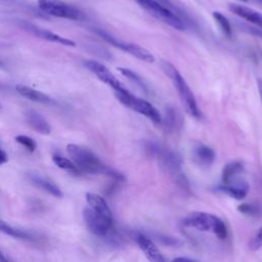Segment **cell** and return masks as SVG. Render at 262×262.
Segmentation results:
<instances>
[{
  "label": "cell",
  "mask_w": 262,
  "mask_h": 262,
  "mask_svg": "<svg viewBox=\"0 0 262 262\" xmlns=\"http://www.w3.org/2000/svg\"><path fill=\"white\" fill-rule=\"evenodd\" d=\"M192 156L194 161L204 167H208L212 165L215 160V152L214 150L204 144V143H196L192 148Z\"/></svg>",
  "instance_id": "16"
},
{
  "label": "cell",
  "mask_w": 262,
  "mask_h": 262,
  "mask_svg": "<svg viewBox=\"0 0 262 262\" xmlns=\"http://www.w3.org/2000/svg\"><path fill=\"white\" fill-rule=\"evenodd\" d=\"M229 9L243 19H246L250 24L261 28L262 27V14L253 8H250L241 4H230Z\"/></svg>",
  "instance_id": "13"
},
{
  "label": "cell",
  "mask_w": 262,
  "mask_h": 262,
  "mask_svg": "<svg viewBox=\"0 0 262 262\" xmlns=\"http://www.w3.org/2000/svg\"><path fill=\"white\" fill-rule=\"evenodd\" d=\"M93 31L100 38H102L105 42L110 43L111 45H113L117 48H120L121 50L131 54L132 56H134L142 61H145V62H154L155 61V56L147 49H145L137 44H134V43L120 41L101 29H94Z\"/></svg>",
  "instance_id": "7"
},
{
  "label": "cell",
  "mask_w": 262,
  "mask_h": 262,
  "mask_svg": "<svg viewBox=\"0 0 262 262\" xmlns=\"http://www.w3.org/2000/svg\"><path fill=\"white\" fill-rule=\"evenodd\" d=\"M171 262H194V261L186 257H177V258H174Z\"/></svg>",
  "instance_id": "30"
},
{
  "label": "cell",
  "mask_w": 262,
  "mask_h": 262,
  "mask_svg": "<svg viewBox=\"0 0 262 262\" xmlns=\"http://www.w3.org/2000/svg\"><path fill=\"white\" fill-rule=\"evenodd\" d=\"M68 154L72 162L79 169L80 172L88 174H104L116 180H124V176L115 169L105 166L99 158L89 148L70 143L67 146Z\"/></svg>",
  "instance_id": "1"
},
{
  "label": "cell",
  "mask_w": 262,
  "mask_h": 262,
  "mask_svg": "<svg viewBox=\"0 0 262 262\" xmlns=\"http://www.w3.org/2000/svg\"><path fill=\"white\" fill-rule=\"evenodd\" d=\"M30 180L38 187L42 188L43 190L49 192L50 194H52L55 198H61L62 196V192L61 190L49 179L37 174V173H30L29 175Z\"/></svg>",
  "instance_id": "19"
},
{
  "label": "cell",
  "mask_w": 262,
  "mask_h": 262,
  "mask_svg": "<svg viewBox=\"0 0 262 262\" xmlns=\"http://www.w3.org/2000/svg\"><path fill=\"white\" fill-rule=\"evenodd\" d=\"M86 202L89 205V208H91L93 211H95L96 213L113 219V215H112V211L108 207V205L106 204L105 200L93 192H87L86 193Z\"/></svg>",
  "instance_id": "18"
},
{
  "label": "cell",
  "mask_w": 262,
  "mask_h": 262,
  "mask_svg": "<svg viewBox=\"0 0 262 262\" xmlns=\"http://www.w3.org/2000/svg\"><path fill=\"white\" fill-rule=\"evenodd\" d=\"M0 1H7V0H0Z\"/></svg>",
  "instance_id": "34"
},
{
  "label": "cell",
  "mask_w": 262,
  "mask_h": 262,
  "mask_svg": "<svg viewBox=\"0 0 262 262\" xmlns=\"http://www.w3.org/2000/svg\"><path fill=\"white\" fill-rule=\"evenodd\" d=\"M15 90L18 92V94H20L23 97L35 101V102H40V103H54V100L48 96L47 94L36 90L30 86L27 85H21L18 84L15 87Z\"/></svg>",
  "instance_id": "17"
},
{
  "label": "cell",
  "mask_w": 262,
  "mask_h": 262,
  "mask_svg": "<svg viewBox=\"0 0 262 262\" xmlns=\"http://www.w3.org/2000/svg\"><path fill=\"white\" fill-rule=\"evenodd\" d=\"M52 161L53 163L59 167L60 169L62 170H66V171H69L70 173L74 174V175H79L81 174V172L79 171V169L75 166V164L72 162V160H69L64 157H61V156H58V155H54L52 157Z\"/></svg>",
  "instance_id": "23"
},
{
  "label": "cell",
  "mask_w": 262,
  "mask_h": 262,
  "mask_svg": "<svg viewBox=\"0 0 262 262\" xmlns=\"http://www.w3.org/2000/svg\"><path fill=\"white\" fill-rule=\"evenodd\" d=\"M239 1H248V0H239Z\"/></svg>",
  "instance_id": "33"
},
{
  "label": "cell",
  "mask_w": 262,
  "mask_h": 262,
  "mask_svg": "<svg viewBox=\"0 0 262 262\" xmlns=\"http://www.w3.org/2000/svg\"><path fill=\"white\" fill-rule=\"evenodd\" d=\"M15 24L20 29H23L24 31H26L29 34H31L35 37H38L40 39H44L46 41L61 44V45H64V46H71V47L76 46V43L74 41H72V40H70L66 37H62L60 35H57L53 32H50L46 29L40 28V27L30 23V21H27V20H24V19H15Z\"/></svg>",
  "instance_id": "10"
},
{
  "label": "cell",
  "mask_w": 262,
  "mask_h": 262,
  "mask_svg": "<svg viewBox=\"0 0 262 262\" xmlns=\"http://www.w3.org/2000/svg\"><path fill=\"white\" fill-rule=\"evenodd\" d=\"M244 166L238 161H233L226 164L222 171V184H227L235 179L243 173Z\"/></svg>",
  "instance_id": "20"
},
{
  "label": "cell",
  "mask_w": 262,
  "mask_h": 262,
  "mask_svg": "<svg viewBox=\"0 0 262 262\" xmlns=\"http://www.w3.org/2000/svg\"><path fill=\"white\" fill-rule=\"evenodd\" d=\"M38 6L44 13L55 17L72 20H80L85 18L83 11L62 0H38Z\"/></svg>",
  "instance_id": "6"
},
{
  "label": "cell",
  "mask_w": 262,
  "mask_h": 262,
  "mask_svg": "<svg viewBox=\"0 0 262 262\" xmlns=\"http://www.w3.org/2000/svg\"><path fill=\"white\" fill-rule=\"evenodd\" d=\"M147 150L150 152L154 157H156L161 166L167 171L170 175V177L182 188L188 189V182L182 173L181 167H180V161L178 157L171 150L162 147L161 145L150 142L147 145Z\"/></svg>",
  "instance_id": "3"
},
{
  "label": "cell",
  "mask_w": 262,
  "mask_h": 262,
  "mask_svg": "<svg viewBox=\"0 0 262 262\" xmlns=\"http://www.w3.org/2000/svg\"><path fill=\"white\" fill-rule=\"evenodd\" d=\"M218 189L235 200H243L248 194L249 184L244 179L237 178L227 184H221Z\"/></svg>",
  "instance_id": "14"
},
{
  "label": "cell",
  "mask_w": 262,
  "mask_h": 262,
  "mask_svg": "<svg viewBox=\"0 0 262 262\" xmlns=\"http://www.w3.org/2000/svg\"><path fill=\"white\" fill-rule=\"evenodd\" d=\"M0 231L7 235H10L14 238H19V239H31L32 238V236L28 232L13 227L1 219H0Z\"/></svg>",
  "instance_id": "21"
},
{
  "label": "cell",
  "mask_w": 262,
  "mask_h": 262,
  "mask_svg": "<svg viewBox=\"0 0 262 262\" xmlns=\"http://www.w3.org/2000/svg\"><path fill=\"white\" fill-rule=\"evenodd\" d=\"M3 67H4V63H3V61L0 60V68H3Z\"/></svg>",
  "instance_id": "32"
},
{
  "label": "cell",
  "mask_w": 262,
  "mask_h": 262,
  "mask_svg": "<svg viewBox=\"0 0 262 262\" xmlns=\"http://www.w3.org/2000/svg\"><path fill=\"white\" fill-rule=\"evenodd\" d=\"M176 115H175V112L174 110H171V108H168L167 112H166V124L167 126H169V128H174V125L175 123L177 122L176 120Z\"/></svg>",
  "instance_id": "28"
},
{
  "label": "cell",
  "mask_w": 262,
  "mask_h": 262,
  "mask_svg": "<svg viewBox=\"0 0 262 262\" xmlns=\"http://www.w3.org/2000/svg\"><path fill=\"white\" fill-rule=\"evenodd\" d=\"M136 1L143 9H145L149 14L155 16L157 19L171 26L176 30H183L185 25L183 21L171 12L168 8L163 6L157 0H134Z\"/></svg>",
  "instance_id": "8"
},
{
  "label": "cell",
  "mask_w": 262,
  "mask_h": 262,
  "mask_svg": "<svg viewBox=\"0 0 262 262\" xmlns=\"http://www.w3.org/2000/svg\"><path fill=\"white\" fill-rule=\"evenodd\" d=\"M8 161V157L6 155V152L0 148V165L5 164Z\"/></svg>",
  "instance_id": "29"
},
{
  "label": "cell",
  "mask_w": 262,
  "mask_h": 262,
  "mask_svg": "<svg viewBox=\"0 0 262 262\" xmlns=\"http://www.w3.org/2000/svg\"><path fill=\"white\" fill-rule=\"evenodd\" d=\"M259 1H260V2H262V0H259Z\"/></svg>",
  "instance_id": "35"
},
{
  "label": "cell",
  "mask_w": 262,
  "mask_h": 262,
  "mask_svg": "<svg viewBox=\"0 0 262 262\" xmlns=\"http://www.w3.org/2000/svg\"><path fill=\"white\" fill-rule=\"evenodd\" d=\"M0 262H8V260H7L6 257L2 254L1 251H0Z\"/></svg>",
  "instance_id": "31"
},
{
  "label": "cell",
  "mask_w": 262,
  "mask_h": 262,
  "mask_svg": "<svg viewBox=\"0 0 262 262\" xmlns=\"http://www.w3.org/2000/svg\"><path fill=\"white\" fill-rule=\"evenodd\" d=\"M25 116H26L28 125L37 133L48 135L51 132V127L49 123L46 121V119L42 115H40L36 111L29 110L26 112Z\"/></svg>",
  "instance_id": "15"
},
{
  "label": "cell",
  "mask_w": 262,
  "mask_h": 262,
  "mask_svg": "<svg viewBox=\"0 0 262 262\" xmlns=\"http://www.w3.org/2000/svg\"><path fill=\"white\" fill-rule=\"evenodd\" d=\"M137 244L140 248V250L143 252L145 257L150 262H166L164 256L160 252V250L157 248V246L152 243L151 239H149L144 234H138L137 236Z\"/></svg>",
  "instance_id": "12"
},
{
  "label": "cell",
  "mask_w": 262,
  "mask_h": 262,
  "mask_svg": "<svg viewBox=\"0 0 262 262\" xmlns=\"http://www.w3.org/2000/svg\"><path fill=\"white\" fill-rule=\"evenodd\" d=\"M118 71L124 76L126 77L129 81H131L133 84H135L141 91H143L144 93H148V88L146 86V84L144 83V81L133 71L126 69V68H118Z\"/></svg>",
  "instance_id": "22"
},
{
  "label": "cell",
  "mask_w": 262,
  "mask_h": 262,
  "mask_svg": "<svg viewBox=\"0 0 262 262\" xmlns=\"http://www.w3.org/2000/svg\"><path fill=\"white\" fill-rule=\"evenodd\" d=\"M115 95L118 98V100L125 106L146 117L155 124H161L162 116L160 112L148 101L134 96L127 89L120 92H115Z\"/></svg>",
  "instance_id": "5"
},
{
  "label": "cell",
  "mask_w": 262,
  "mask_h": 262,
  "mask_svg": "<svg viewBox=\"0 0 262 262\" xmlns=\"http://www.w3.org/2000/svg\"><path fill=\"white\" fill-rule=\"evenodd\" d=\"M83 218L88 229L97 236H106L113 228V219L106 218L91 208H85Z\"/></svg>",
  "instance_id": "9"
},
{
  "label": "cell",
  "mask_w": 262,
  "mask_h": 262,
  "mask_svg": "<svg viewBox=\"0 0 262 262\" xmlns=\"http://www.w3.org/2000/svg\"><path fill=\"white\" fill-rule=\"evenodd\" d=\"M213 17L216 20V23L218 24V26L221 29V31L223 32V34L227 37H230L232 34V29H231V25H230L229 20L222 13H220L218 11L213 12Z\"/></svg>",
  "instance_id": "24"
},
{
  "label": "cell",
  "mask_w": 262,
  "mask_h": 262,
  "mask_svg": "<svg viewBox=\"0 0 262 262\" xmlns=\"http://www.w3.org/2000/svg\"><path fill=\"white\" fill-rule=\"evenodd\" d=\"M84 67L93 73L101 82L108 85L115 92H120L125 90L124 85L115 77V75L102 63L95 60H85L83 62Z\"/></svg>",
  "instance_id": "11"
},
{
  "label": "cell",
  "mask_w": 262,
  "mask_h": 262,
  "mask_svg": "<svg viewBox=\"0 0 262 262\" xmlns=\"http://www.w3.org/2000/svg\"><path fill=\"white\" fill-rule=\"evenodd\" d=\"M15 140L20 144L23 145L25 148H27L30 152H33L35 151L36 147H37V144L35 142V140L29 136H26V135H18L15 137Z\"/></svg>",
  "instance_id": "25"
},
{
  "label": "cell",
  "mask_w": 262,
  "mask_h": 262,
  "mask_svg": "<svg viewBox=\"0 0 262 262\" xmlns=\"http://www.w3.org/2000/svg\"><path fill=\"white\" fill-rule=\"evenodd\" d=\"M183 224L201 231H213L220 239H224L227 236V228L223 220L210 213H191L183 219Z\"/></svg>",
  "instance_id": "4"
},
{
  "label": "cell",
  "mask_w": 262,
  "mask_h": 262,
  "mask_svg": "<svg viewBox=\"0 0 262 262\" xmlns=\"http://www.w3.org/2000/svg\"><path fill=\"white\" fill-rule=\"evenodd\" d=\"M161 67H162V70L164 71V73L173 82L174 87L177 89L179 98H180L182 105L185 108L186 113L195 119H200L201 111L198 106L196 99L193 95V92L189 88L188 84L184 80V78L177 71V69L171 62H169L167 60H162Z\"/></svg>",
  "instance_id": "2"
},
{
  "label": "cell",
  "mask_w": 262,
  "mask_h": 262,
  "mask_svg": "<svg viewBox=\"0 0 262 262\" xmlns=\"http://www.w3.org/2000/svg\"><path fill=\"white\" fill-rule=\"evenodd\" d=\"M238 212L248 215V216H257L259 209L257 206L252 205V204H241L237 207Z\"/></svg>",
  "instance_id": "26"
},
{
  "label": "cell",
  "mask_w": 262,
  "mask_h": 262,
  "mask_svg": "<svg viewBox=\"0 0 262 262\" xmlns=\"http://www.w3.org/2000/svg\"><path fill=\"white\" fill-rule=\"evenodd\" d=\"M262 247V227L255 233L253 236L251 243H250V248L253 251H257Z\"/></svg>",
  "instance_id": "27"
},
{
  "label": "cell",
  "mask_w": 262,
  "mask_h": 262,
  "mask_svg": "<svg viewBox=\"0 0 262 262\" xmlns=\"http://www.w3.org/2000/svg\"><path fill=\"white\" fill-rule=\"evenodd\" d=\"M0 107H1V105H0Z\"/></svg>",
  "instance_id": "36"
}]
</instances>
